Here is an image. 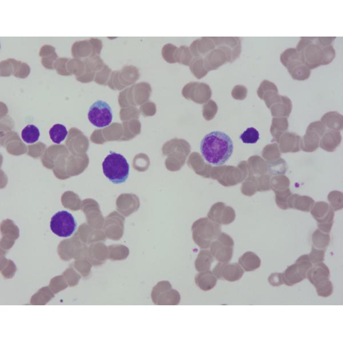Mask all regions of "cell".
<instances>
[{
  "label": "cell",
  "mask_w": 343,
  "mask_h": 343,
  "mask_svg": "<svg viewBox=\"0 0 343 343\" xmlns=\"http://www.w3.org/2000/svg\"><path fill=\"white\" fill-rule=\"evenodd\" d=\"M233 143L224 132L213 131L205 135L200 144L201 154L210 164L222 165L227 163L233 153Z\"/></svg>",
  "instance_id": "6da1fadb"
},
{
  "label": "cell",
  "mask_w": 343,
  "mask_h": 343,
  "mask_svg": "<svg viewBox=\"0 0 343 343\" xmlns=\"http://www.w3.org/2000/svg\"><path fill=\"white\" fill-rule=\"evenodd\" d=\"M102 166L103 173L113 183H123L128 178L130 164L123 155L111 151Z\"/></svg>",
  "instance_id": "7a4b0ae2"
},
{
  "label": "cell",
  "mask_w": 343,
  "mask_h": 343,
  "mask_svg": "<svg viewBox=\"0 0 343 343\" xmlns=\"http://www.w3.org/2000/svg\"><path fill=\"white\" fill-rule=\"evenodd\" d=\"M151 298L157 306H176L181 302L180 293L166 281L156 284L151 292Z\"/></svg>",
  "instance_id": "3957f363"
},
{
  "label": "cell",
  "mask_w": 343,
  "mask_h": 343,
  "mask_svg": "<svg viewBox=\"0 0 343 343\" xmlns=\"http://www.w3.org/2000/svg\"><path fill=\"white\" fill-rule=\"evenodd\" d=\"M50 227L52 232L58 237L68 238L75 231L77 223L72 214L61 210L53 216Z\"/></svg>",
  "instance_id": "277c9868"
},
{
  "label": "cell",
  "mask_w": 343,
  "mask_h": 343,
  "mask_svg": "<svg viewBox=\"0 0 343 343\" xmlns=\"http://www.w3.org/2000/svg\"><path fill=\"white\" fill-rule=\"evenodd\" d=\"M88 120L97 128L109 126L113 120V112L109 103L98 100L90 108L88 114Z\"/></svg>",
  "instance_id": "5b68a950"
},
{
  "label": "cell",
  "mask_w": 343,
  "mask_h": 343,
  "mask_svg": "<svg viewBox=\"0 0 343 343\" xmlns=\"http://www.w3.org/2000/svg\"><path fill=\"white\" fill-rule=\"evenodd\" d=\"M212 272L218 280L236 282L241 280L245 271L238 263H219L215 266Z\"/></svg>",
  "instance_id": "8992f818"
},
{
  "label": "cell",
  "mask_w": 343,
  "mask_h": 343,
  "mask_svg": "<svg viewBox=\"0 0 343 343\" xmlns=\"http://www.w3.org/2000/svg\"><path fill=\"white\" fill-rule=\"evenodd\" d=\"M209 250L214 259L219 263H228L232 261L233 247L224 245L218 239L210 244Z\"/></svg>",
  "instance_id": "52a82bcc"
},
{
  "label": "cell",
  "mask_w": 343,
  "mask_h": 343,
  "mask_svg": "<svg viewBox=\"0 0 343 343\" xmlns=\"http://www.w3.org/2000/svg\"><path fill=\"white\" fill-rule=\"evenodd\" d=\"M238 263L245 272H252L261 268L262 261L256 253L249 251L239 258Z\"/></svg>",
  "instance_id": "ba28073f"
},
{
  "label": "cell",
  "mask_w": 343,
  "mask_h": 343,
  "mask_svg": "<svg viewBox=\"0 0 343 343\" xmlns=\"http://www.w3.org/2000/svg\"><path fill=\"white\" fill-rule=\"evenodd\" d=\"M218 279L211 271L199 272L195 277V282L201 290L209 291L217 285Z\"/></svg>",
  "instance_id": "9c48e42d"
},
{
  "label": "cell",
  "mask_w": 343,
  "mask_h": 343,
  "mask_svg": "<svg viewBox=\"0 0 343 343\" xmlns=\"http://www.w3.org/2000/svg\"><path fill=\"white\" fill-rule=\"evenodd\" d=\"M330 277L331 272L329 268L324 262H322L313 264L308 272L306 278L313 286L316 282Z\"/></svg>",
  "instance_id": "30bf717a"
},
{
  "label": "cell",
  "mask_w": 343,
  "mask_h": 343,
  "mask_svg": "<svg viewBox=\"0 0 343 343\" xmlns=\"http://www.w3.org/2000/svg\"><path fill=\"white\" fill-rule=\"evenodd\" d=\"M214 258L208 249H202L198 254L195 262V267L199 272L210 270Z\"/></svg>",
  "instance_id": "8fae6325"
},
{
  "label": "cell",
  "mask_w": 343,
  "mask_h": 343,
  "mask_svg": "<svg viewBox=\"0 0 343 343\" xmlns=\"http://www.w3.org/2000/svg\"><path fill=\"white\" fill-rule=\"evenodd\" d=\"M282 274L284 284L288 287L296 285L305 280L297 271L295 263L288 266Z\"/></svg>",
  "instance_id": "7c38bea8"
},
{
  "label": "cell",
  "mask_w": 343,
  "mask_h": 343,
  "mask_svg": "<svg viewBox=\"0 0 343 343\" xmlns=\"http://www.w3.org/2000/svg\"><path fill=\"white\" fill-rule=\"evenodd\" d=\"M313 286L316 289L318 296L321 297H330L334 292V285H333L330 278L323 279V280L316 282Z\"/></svg>",
  "instance_id": "4fadbf2b"
},
{
  "label": "cell",
  "mask_w": 343,
  "mask_h": 343,
  "mask_svg": "<svg viewBox=\"0 0 343 343\" xmlns=\"http://www.w3.org/2000/svg\"><path fill=\"white\" fill-rule=\"evenodd\" d=\"M330 242V235L328 233H323L319 230H317L312 234V246L316 248L326 250L329 246Z\"/></svg>",
  "instance_id": "5bb4252c"
},
{
  "label": "cell",
  "mask_w": 343,
  "mask_h": 343,
  "mask_svg": "<svg viewBox=\"0 0 343 343\" xmlns=\"http://www.w3.org/2000/svg\"><path fill=\"white\" fill-rule=\"evenodd\" d=\"M40 136V132L37 127L30 124L26 126L22 132V137L27 144H33L37 141Z\"/></svg>",
  "instance_id": "9a60e30c"
},
{
  "label": "cell",
  "mask_w": 343,
  "mask_h": 343,
  "mask_svg": "<svg viewBox=\"0 0 343 343\" xmlns=\"http://www.w3.org/2000/svg\"><path fill=\"white\" fill-rule=\"evenodd\" d=\"M68 135L66 127L60 124L54 125L50 131V136L54 143L59 144Z\"/></svg>",
  "instance_id": "2e32d148"
},
{
  "label": "cell",
  "mask_w": 343,
  "mask_h": 343,
  "mask_svg": "<svg viewBox=\"0 0 343 343\" xmlns=\"http://www.w3.org/2000/svg\"><path fill=\"white\" fill-rule=\"evenodd\" d=\"M295 264L298 273L304 278L306 279L308 272L313 265L309 258L308 254H303L298 257Z\"/></svg>",
  "instance_id": "e0dca14e"
},
{
  "label": "cell",
  "mask_w": 343,
  "mask_h": 343,
  "mask_svg": "<svg viewBox=\"0 0 343 343\" xmlns=\"http://www.w3.org/2000/svg\"><path fill=\"white\" fill-rule=\"evenodd\" d=\"M240 139L244 144H256L260 139L259 132L253 127H250L240 135Z\"/></svg>",
  "instance_id": "ac0fdd59"
},
{
  "label": "cell",
  "mask_w": 343,
  "mask_h": 343,
  "mask_svg": "<svg viewBox=\"0 0 343 343\" xmlns=\"http://www.w3.org/2000/svg\"><path fill=\"white\" fill-rule=\"evenodd\" d=\"M326 250L312 247L311 251L308 254L309 258L313 264L324 262Z\"/></svg>",
  "instance_id": "d6986e66"
},
{
  "label": "cell",
  "mask_w": 343,
  "mask_h": 343,
  "mask_svg": "<svg viewBox=\"0 0 343 343\" xmlns=\"http://www.w3.org/2000/svg\"><path fill=\"white\" fill-rule=\"evenodd\" d=\"M268 282L272 287H276L284 285L282 274L280 272H274L268 278Z\"/></svg>",
  "instance_id": "ffe728a7"
},
{
  "label": "cell",
  "mask_w": 343,
  "mask_h": 343,
  "mask_svg": "<svg viewBox=\"0 0 343 343\" xmlns=\"http://www.w3.org/2000/svg\"><path fill=\"white\" fill-rule=\"evenodd\" d=\"M217 239L224 245H226V246L234 247V242L233 240L228 234L225 233L220 234Z\"/></svg>",
  "instance_id": "44dd1931"
},
{
  "label": "cell",
  "mask_w": 343,
  "mask_h": 343,
  "mask_svg": "<svg viewBox=\"0 0 343 343\" xmlns=\"http://www.w3.org/2000/svg\"><path fill=\"white\" fill-rule=\"evenodd\" d=\"M332 227V223H319L318 224V230L321 232L329 234Z\"/></svg>",
  "instance_id": "7402d4cb"
}]
</instances>
